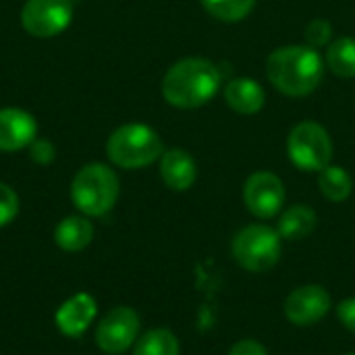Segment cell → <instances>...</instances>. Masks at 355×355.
I'll list each match as a JSON object with an SVG mask.
<instances>
[{
	"label": "cell",
	"mask_w": 355,
	"mask_h": 355,
	"mask_svg": "<svg viewBox=\"0 0 355 355\" xmlns=\"http://www.w3.org/2000/svg\"><path fill=\"white\" fill-rule=\"evenodd\" d=\"M268 81L285 96L312 94L324 77V64L316 48L308 44L281 46L266 58Z\"/></svg>",
	"instance_id": "6da1fadb"
},
{
	"label": "cell",
	"mask_w": 355,
	"mask_h": 355,
	"mask_svg": "<svg viewBox=\"0 0 355 355\" xmlns=\"http://www.w3.org/2000/svg\"><path fill=\"white\" fill-rule=\"evenodd\" d=\"M223 77L214 62L191 56L175 62L162 79L164 100L183 110L208 104L220 89Z\"/></svg>",
	"instance_id": "7a4b0ae2"
},
{
	"label": "cell",
	"mask_w": 355,
	"mask_h": 355,
	"mask_svg": "<svg viewBox=\"0 0 355 355\" xmlns=\"http://www.w3.org/2000/svg\"><path fill=\"white\" fill-rule=\"evenodd\" d=\"M106 154L110 162L121 168H144L164 154V146L152 127L144 123H129L110 133Z\"/></svg>",
	"instance_id": "3957f363"
},
{
	"label": "cell",
	"mask_w": 355,
	"mask_h": 355,
	"mask_svg": "<svg viewBox=\"0 0 355 355\" xmlns=\"http://www.w3.org/2000/svg\"><path fill=\"white\" fill-rule=\"evenodd\" d=\"M71 200L85 216H104L119 200V177L110 166L92 162L75 175Z\"/></svg>",
	"instance_id": "277c9868"
},
{
	"label": "cell",
	"mask_w": 355,
	"mask_h": 355,
	"mask_svg": "<svg viewBox=\"0 0 355 355\" xmlns=\"http://www.w3.org/2000/svg\"><path fill=\"white\" fill-rule=\"evenodd\" d=\"M231 252L243 270L262 275L277 266L283 252V237L268 225H248L233 237Z\"/></svg>",
	"instance_id": "5b68a950"
},
{
	"label": "cell",
	"mask_w": 355,
	"mask_h": 355,
	"mask_svg": "<svg viewBox=\"0 0 355 355\" xmlns=\"http://www.w3.org/2000/svg\"><path fill=\"white\" fill-rule=\"evenodd\" d=\"M287 156L300 171L320 173L333 158V141L329 131L314 121L295 125L287 137Z\"/></svg>",
	"instance_id": "8992f818"
},
{
	"label": "cell",
	"mask_w": 355,
	"mask_h": 355,
	"mask_svg": "<svg viewBox=\"0 0 355 355\" xmlns=\"http://www.w3.org/2000/svg\"><path fill=\"white\" fill-rule=\"evenodd\" d=\"M73 19L71 0H27L21 10L23 29L35 37H54L62 33Z\"/></svg>",
	"instance_id": "52a82bcc"
},
{
	"label": "cell",
	"mask_w": 355,
	"mask_h": 355,
	"mask_svg": "<svg viewBox=\"0 0 355 355\" xmlns=\"http://www.w3.org/2000/svg\"><path fill=\"white\" fill-rule=\"evenodd\" d=\"M139 324V316L133 308L119 306L100 320L96 331V345L108 355L125 354L131 345H135Z\"/></svg>",
	"instance_id": "ba28073f"
},
{
	"label": "cell",
	"mask_w": 355,
	"mask_h": 355,
	"mask_svg": "<svg viewBox=\"0 0 355 355\" xmlns=\"http://www.w3.org/2000/svg\"><path fill=\"white\" fill-rule=\"evenodd\" d=\"M285 198L287 193L283 181L270 171L250 175V179L243 185V202L248 210L262 220L277 216L285 206Z\"/></svg>",
	"instance_id": "9c48e42d"
},
{
	"label": "cell",
	"mask_w": 355,
	"mask_h": 355,
	"mask_svg": "<svg viewBox=\"0 0 355 355\" xmlns=\"http://www.w3.org/2000/svg\"><path fill=\"white\" fill-rule=\"evenodd\" d=\"M333 302L324 287L302 285L293 289L285 300V316L295 327H314L331 310Z\"/></svg>",
	"instance_id": "30bf717a"
},
{
	"label": "cell",
	"mask_w": 355,
	"mask_h": 355,
	"mask_svg": "<svg viewBox=\"0 0 355 355\" xmlns=\"http://www.w3.org/2000/svg\"><path fill=\"white\" fill-rule=\"evenodd\" d=\"M37 123L35 119L21 108H2L0 110V152H17L29 148L35 139Z\"/></svg>",
	"instance_id": "8fae6325"
},
{
	"label": "cell",
	"mask_w": 355,
	"mask_h": 355,
	"mask_svg": "<svg viewBox=\"0 0 355 355\" xmlns=\"http://www.w3.org/2000/svg\"><path fill=\"white\" fill-rule=\"evenodd\" d=\"M98 312V304L89 293H77L73 297H69L56 312L54 320H56V329L64 335V337H81L87 327L94 322Z\"/></svg>",
	"instance_id": "7c38bea8"
},
{
	"label": "cell",
	"mask_w": 355,
	"mask_h": 355,
	"mask_svg": "<svg viewBox=\"0 0 355 355\" xmlns=\"http://www.w3.org/2000/svg\"><path fill=\"white\" fill-rule=\"evenodd\" d=\"M160 177L168 189L187 191L198 177V166L193 156L181 148L166 150L160 156Z\"/></svg>",
	"instance_id": "4fadbf2b"
},
{
	"label": "cell",
	"mask_w": 355,
	"mask_h": 355,
	"mask_svg": "<svg viewBox=\"0 0 355 355\" xmlns=\"http://www.w3.org/2000/svg\"><path fill=\"white\" fill-rule=\"evenodd\" d=\"M225 100L227 104L239 112V114H256L264 108L266 104V92L264 87L256 81V79H250V77H237V79H231L227 85H225Z\"/></svg>",
	"instance_id": "5bb4252c"
},
{
	"label": "cell",
	"mask_w": 355,
	"mask_h": 355,
	"mask_svg": "<svg viewBox=\"0 0 355 355\" xmlns=\"http://www.w3.org/2000/svg\"><path fill=\"white\" fill-rule=\"evenodd\" d=\"M316 225H318L316 212L310 206L295 204L281 214L277 231L287 241H300V239H306L308 235H312Z\"/></svg>",
	"instance_id": "9a60e30c"
},
{
	"label": "cell",
	"mask_w": 355,
	"mask_h": 355,
	"mask_svg": "<svg viewBox=\"0 0 355 355\" xmlns=\"http://www.w3.org/2000/svg\"><path fill=\"white\" fill-rule=\"evenodd\" d=\"M94 239V227L83 216H67L54 231V241L62 252H81Z\"/></svg>",
	"instance_id": "2e32d148"
},
{
	"label": "cell",
	"mask_w": 355,
	"mask_h": 355,
	"mask_svg": "<svg viewBox=\"0 0 355 355\" xmlns=\"http://www.w3.org/2000/svg\"><path fill=\"white\" fill-rule=\"evenodd\" d=\"M318 189L329 202H345L354 191V179L343 166L329 164L318 173Z\"/></svg>",
	"instance_id": "e0dca14e"
},
{
	"label": "cell",
	"mask_w": 355,
	"mask_h": 355,
	"mask_svg": "<svg viewBox=\"0 0 355 355\" xmlns=\"http://www.w3.org/2000/svg\"><path fill=\"white\" fill-rule=\"evenodd\" d=\"M327 64L339 77H355V37L343 35L335 40L327 50Z\"/></svg>",
	"instance_id": "ac0fdd59"
},
{
	"label": "cell",
	"mask_w": 355,
	"mask_h": 355,
	"mask_svg": "<svg viewBox=\"0 0 355 355\" xmlns=\"http://www.w3.org/2000/svg\"><path fill=\"white\" fill-rule=\"evenodd\" d=\"M179 339L168 329H152L135 341L133 355H179Z\"/></svg>",
	"instance_id": "d6986e66"
},
{
	"label": "cell",
	"mask_w": 355,
	"mask_h": 355,
	"mask_svg": "<svg viewBox=\"0 0 355 355\" xmlns=\"http://www.w3.org/2000/svg\"><path fill=\"white\" fill-rule=\"evenodd\" d=\"M206 12L225 23L243 21L256 6V0H200Z\"/></svg>",
	"instance_id": "ffe728a7"
},
{
	"label": "cell",
	"mask_w": 355,
	"mask_h": 355,
	"mask_svg": "<svg viewBox=\"0 0 355 355\" xmlns=\"http://www.w3.org/2000/svg\"><path fill=\"white\" fill-rule=\"evenodd\" d=\"M304 35H306L308 46H312V48L327 46V44L331 42V37H333V25H331L329 19L316 17V19H312V21L306 25V33H304Z\"/></svg>",
	"instance_id": "44dd1931"
},
{
	"label": "cell",
	"mask_w": 355,
	"mask_h": 355,
	"mask_svg": "<svg viewBox=\"0 0 355 355\" xmlns=\"http://www.w3.org/2000/svg\"><path fill=\"white\" fill-rule=\"evenodd\" d=\"M19 214V198L15 189L0 183V227H6Z\"/></svg>",
	"instance_id": "7402d4cb"
},
{
	"label": "cell",
	"mask_w": 355,
	"mask_h": 355,
	"mask_svg": "<svg viewBox=\"0 0 355 355\" xmlns=\"http://www.w3.org/2000/svg\"><path fill=\"white\" fill-rule=\"evenodd\" d=\"M56 152H54V146L48 141V139H33L29 144V158L35 162V164H50L54 160Z\"/></svg>",
	"instance_id": "603a6c76"
},
{
	"label": "cell",
	"mask_w": 355,
	"mask_h": 355,
	"mask_svg": "<svg viewBox=\"0 0 355 355\" xmlns=\"http://www.w3.org/2000/svg\"><path fill=\"white\" fill-rule=\"evenodd\" d=\"M337 316H339L341 324H343L347 331L355 333V297H347V300H343V302L339 304Z\"/></svg>",
	"instance_id": "cb8c5ba5"
},
{
	"label": "cell",
	"mask_w": 355,
	"mask_h": 355,
	"mask_svg": "<svg viewBox=\"0 0 355 355\" xmlns=\"http://www.w3.org/2000/svg\"><path fill=\"white\" fill-rule=\"evenodd\" d=\"M229 355H268V352L262 343H258L254 339H243L231 347Z\"/></svg>",
	"instance_id": "d4e9b609"
},
{
	"label": "cell",
	"mask_w": 355,
	"mask_h": 355,
	"mask_svg": "<svg viewBox=\"0 0 355 355\" xmlns=\"http://www.w3.org/2000/svg\"><path fill=\"white\" fill-rule=\"evenodd\" d=\"M347 355H355V354H347Z\"/></svg>",
	"instance_id": "484cf974"
}]
</instances>
